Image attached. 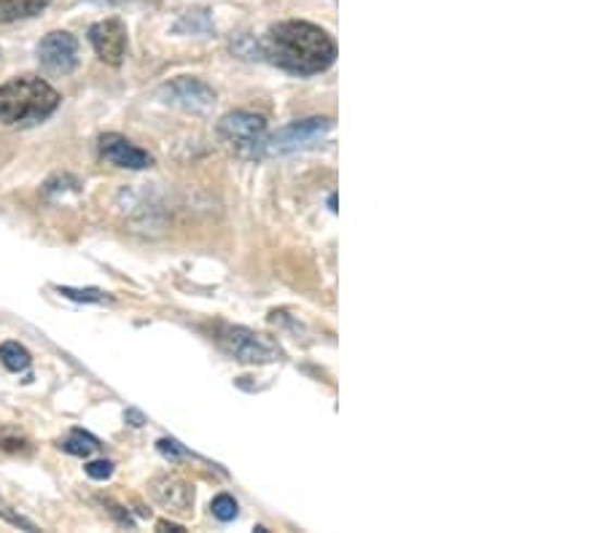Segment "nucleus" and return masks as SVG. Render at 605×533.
I'll return each mask as SVG.
<instances>
[{
	"instance_id": "nucleus-1",
	"label": "nucleus",
	"mask_w": 605,
	"mask_h": 533,
	"mask_svg": "<svg viewBox=\"0 0 605 533\" xmlns=\"http://www.w3.org/2000/svg\"><path fill=\"white\" fill-rule=\"evenodd\" d=\"M261 54L272 65L296 76H316L334 65L336 44L323 27L291 20L267 30V36L261 38Z\"/></svg>"
},
{
	"instance_id": "nucleus-2",
	"label": "nucleus",
	"mask_w": 605,
	"mask_h": 533,
	"mask_svg": "<svg viewBox=\"0 0 605 533\" xmlns=\"http://www.w3.org/2000/svg\"><path fill=\"white\" fill-rule=\"evenodd\" d=\"M60 106V95L44 78L20 76L0 87V124H36L51 116Z\"/></svg>"
},
{
	"instance_id": "nucleus-3",
	"label": "nucleus",
	"mask_w": 605,
	"mask_h": 533,
	"mask_svg": "<svg viewBox=\"0 0 605 533\" xmlns=\"http://www.w3.org/2000/svg\"><path fill=\"white\" fill-rule=\"evenodd\" d=\"M219 343L226 354L243 364H270V361L280 359V348L267 334L250 332L245 326H224Z\"/></svg>"
},
{
	"instance_id": "nucleus-4",
	"label": "nucleus",
	"mask_w": 605,
	"mask_h": 533,
	"mask_svg": "<svg viewBox=\"0 0 605 533\" xmlns=\"http://www.w3.org/2000/svg\"><path fill=\"white\" fill-rule=\"evenodd\" d=\"M219 135L239 154H259L267 140V122L256 113L234 111L219 122Z\"/></svg>"
},
{
	"instance_id": "nucleus-5",
	"label": "nucleus",
	"mask_w": 605,
	"mask_h": 533,
	"mask_svg": "<svg viewBox=\"0 0 605 533\" xmlns=\"http://www.w3.org/2000/svg\"><path fill=\"white\" fill-rule=\"evenodd\" d=\"M331 129L329 119H301V122L288 124V127L277 129L270 140H264L267 154H288V151L305 149V146L316 144Z\"/></svg>"
},
{
	"instance_id": "nucleus-6",
	"label": "nucleus",
	"mask_w": 605,
	"mask_h": 533,
	"mask_svg": "<svg viewBox=\"0 0 605 533\" xmlns=\"http://www.w3.org/2000/svg\"><path fill=\"white\" fill-rule=\"evenodd\" d=\"M159 98H162L168 106L184 108V111H194V113L208 111V108H213L215 103L213 89L192 76H181V78H173L170 84H164V87L159 89Z\"/></svg>"
},
{
	"instance_id": "nucleus-7",
	"label": "nucleus",
	"mask_w": 605,
	"mask_h": 533,
	"mask_svg": "<svg viewBox=\"0 0 605 533\" xmlns=\"http://www.w3.org/2000/svg\"><path fill=\"white\" fill-rule=\"evenodd\" d=\"M38 60L44 71L54 76H67L78 65V41L65 30H54L38 44Z\"/></svg>"
},
{
	"instance_id": "nucleus-8",
	"label": "nucleus",
	"mask_w": 605,
	"mask_h": 533,
	"mask_svg": "<svg viewBox=\"0 0 605 533\" xmlns=\"http://www.w3.org/2000/svg\"><path fill=\"white\" fill-rule=\"evenodd\" d=\"M89 44L108 65H119L127 54V25L122 20H102L89 27Z\"/></svg>"
},
{
	"instance_id": "nucleus-9",
	"label": "nucleus",
	"mask_w": 605,
	"mask_h": 533,
	"mask_svg": "<svg viewBox=\"0 0 605 533\" xmlns=\"http://www.w3.org/2000/svg\"><path fill=\"white\" fill-rule=\"evenodd\" d=\"M100 154L102 160L116 164L124 170H146L153 164V157L148 151L138 149L135 144H129L122 135H102L100 138Z\"/></svg>"
},
{
	"instance_id": "nucleus-10",
	"label": "nucleus",
	"mask_w": 605,
	"mask_h": 533,
	"mask_svg": "<svg viewBox=\"0 0 605 533\" xmlns=\"http://www.w3.org/2000/svg\"><path fill=\"white\" fill-rule=\"evenodd\" d=\"M153 501L162 504L170 512H188L194 504V487L178 478H157L151 482Z\"/></svg>"
},
{
	"instance_id": "nucleus-11",
	"label": "nucleus",
	"mask_w": 605,
	"mask_h": 533,
	"mask_svg": "<svg viewBox=\"0 0 605 533\" xmlns=\"http://www.w3.org/2000/svg\"><path fill=\"white\" fill-rule=\"evenodd\" d=\"M51 0H0V22H16L30 20V16L41 14Z\"/></svg>"
},
{
	"instance_id": "nucleus-12",
	"label": "nucleus",
	"mask_w": 605,
	"mask_h": 533,
	"mask_svg": "<svg viewBox=\"0 0 605 533\" xmlns=\"http://www.w3.org/2000/svg\"><path fill=\"white\" fill-rule=\"evenodd\" d=\"M60 447L65 453H71V456H78V458H89L92 453L100 450V442L95 439L92 434H87V431H71V434L65 436V439L60 442Z\"/></svg>"
},
{
	"instance_id": "nucleus-13",
	"label": "nucleus",
	"mask_w": 605,
	"mask_h": 533,
	"mask_svg": "<svg viewBox=\"0 0 605 533\" xmlns=\"http://www.w3.org/2000/svg\"><path fill=\"white\" fill-rule=\"evenodd\" d=\"M0 364L9 372H22L30 367V354L20 343H3L0 345Z\"/></svg>"
},
{
	"instance_id": "nucleus-14",
	"label": "nucleus",
	"mask_w": 605,
	"mask_h": 533,
	"mask_svg": "<svg viewBox=\"0 0 605 533\" xmlns=\"http://www.w3.org/2000/svg\"><path fill=\"white\" fill-rule=\"evenodd\" d=\"M178 33H194V36H205V33L213 30V22H210L208 11H186L181 16V22L175 25Z\"/></svg>"
},
{
	"instance_id": "nucleus-15",
	"label": "nucleus",
	"mask_w": 605,
	"mask_h": 533,
	"mask_svg": "<svg viewBox=\"0 0 605 533\" xmlns=\"http://www.w3.org/2000/svg\"><path fill=\"white\" fill-rule=\"evenodd\" d=\"M213 515L221 520V523H230V520L237 518V501H234L232 496H226V493H221V496L213 498Z\"/></svg>"
},
{
	"instance_id": "nucleus-16",
	"label": "nucleus",
	"mask_w": 605,
	"mask_h": 533,
	"mask_svg": "<svg viewBox=\"0 0 605 533\" xmlns=\"http://www.w3.org/2000/svg\"><path fill=\"white\" fill-rule=\"evenodd\" d=\"M62 297L67 299H76V302H106V294L100 288H60Z\"/></svg>"
},
{
	"instance_id": "nucleus-17",
	"label": "nucleus",
	"mask_w": 605,
	"mask_h": 533,
	"mask_svg": "<svg viewBox=\"0 0 605 533\" xmlns=\"http://www.w3.org/2000/svg\"><path fill=\"white\" fill-rule=\"evenodd\" d=\"M157 447L164 458H170V461H181V458H186V450L175 439H159Z\"/></svg>"
},
{
	"instance_id": "nucleus-18",
	"label": "nucleus",
	"mask_w": 605,
	"mask_h": 533,
	"mask_svg": "<svg viewBox=\"0 0 605 533\" xmlns=\"http://www.w3.org/2000/svg\"><path fill=\"white\" fill-rule=\"evenodd\" d=\"M0 518H5L11 525H20V529H25V531H36V525L27 523V520L20 518V515H16V512H11V507L3 501V498H0Z\"/></svg>"
},
{
	"instance_id": "nucleus-19",
	"label": "nucleus",
	"mask_w": 605,
	"mask_h": 533,
	"mask_svg": "<svg viewBox=\"0 0 605 533\" xmlns=\"http://www.w3.org/2000/svg\"><path fill=\"white\" fill-rule=\"evenodd\" d=\"M87 474L92 480H108L113 474V463L111 461H92V463H87Z\"/></svg>"
},
{
	"instance_id": "nucleus-20",
	"label": "nucleus",
	"mask_w": 605,
	"mask_h": 533,
	"mask_svg": "<svg viewBox=\"0 0 605 533\" xmlns=\"http://www.w3.org/2000/svg\"><path fill=\"white\" fill-rule=\"evenodd\" d=\"M127 418H129V421H133V426H143V416H140V412L129 410V412H127Z\"/></svg>"
},
{
	"instance_id": "nucleus-21",
	"label": "nucleus",
	"mask_w": 605,
	"mask_h": 533,
	"mask_svg": "<svg viewBox=\"0 0 605 533\" xmlns=\"http://www.w3.org/2000/svg\"><path fill=\"white\" fill-rule=\"evenodd\" d=\"M159 529H162V531H175V533L184 531V529H181V525H170V523H159Z\"/></svg>"
},
{
	"instance_id": "nucleus-22",
	"label": "nucleus",
	"mask_w": 605,
	"mask_h": 533,
	"mask_svg": "<svg viewBox=\"0 0 605 533\" xmlns=\"http://www.w3.org/2000/svg\"><path fill=\"white\" fill-rule=\"evenodd\" d=\"M329 208H331V213H336V195H331V200H329Z\"/></svg>"
}]
</instances>
